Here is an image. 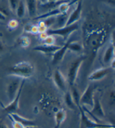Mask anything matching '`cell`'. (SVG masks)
Wrapping results in <instances>:
<instances>
[{
    "label": "cell",
    "mask_w": 115,
    "mask_h": 128,
    "mask_svg": "<svg viewBox=\"0 0 115 128\" xmlns=\"http://www.w3.org/2000/svg\"><path fill=\"white\" fill-rule=\"evenodd\" d=\"M18 26V22L16 20H11L9 22L8 26L11 29H14Z\"/></svg>",
    "instance_id": "25"
},
{
    "label": "cell",
    "mask_w": 115,
    "mask_h": 128,
    "mask_svg": "<svg viewBox=\"0 0 115 128\" xmlns=\"http://www.w3.org/2000/svg\"><path fill=\"white\" fill-rule=\"evenodd\" d=\"M70 40L67 41L65 44L62 47H61L60 49L57 50L56 52H55L54 54H53V58H52V62L54 64H56L60 62L62 60L64 56L65 55V54L67 51L68 45L69 44Z\"/></svg>",
    "instance_id": "13"
},
{
    "label": "cell",
    "mask_w": 115,
    "mask_h": 128,
    "mask_svg": "<svg viewBox=\"0 0 115 128\" xmlns=\"http://www.w3.org/2000/svg\"><path fill=\"white\" fill-rule=\"evenodd\" d=\"M0 59H1V58H0Z\"/></svg>",
    "instance_id": "32"
},
{
    "label": "cell",
    "mask_w": 115,
    "mask_h": 128,
    "mask_svg": "<svg viewBox=\"0 0 115 128\" xmlns=\"http://www.w3.org/2000/svg\"><path fill=\"white\" fill-rule=\"evenodd\" d=\"M68 50H70L71 51L74 52H79L82 50V44H80L79 42H74L72 40H70L68 45Z\"/></svg>",
    "instance_id": "22"
},
{
    "label": "cell",
    "mask_w": 115,
    "mask_h": 128,
    "mask_svg": "<svg viewBox=\"0 0 115 128\" xmlns=\"http://www.w3.org/2000/svg\"><path fill=\"white\" fill-rule=\"evenodd\" d=\"M22 41L23 42L22 43V46L24 47L28 46L29 44V39L27 37H24V38H22Z\"/></svg>",
    "instance_id": "26"
},
{
    "label": "cell",
    "mask_w": 115,
    "mask_h": 128,
    "mask_svg": "<svg viewBox=\"0 0 115 128\" xmlns=\"http://www.w3.org/2000/svg\"><path fill=\"white\" fill-rule=\"evenodd\" d=\"M22 81L20 80V78H18V79L13 80L8 84V88H7V94H8L10 102L12 101L16 96L18 91H19Z\"/></svg>",
    "instance_id": "8"
},
{
    "label": "cell",
    "mask_w": 115,
    "mask_h": 128,
    "mask_svg": "<svg viewBox=\"0 0 115 128\" xmlns=\"http://www.w3.org/2000/svg\"><path fill=\"white\" fill-rule=\"evenodd\" d=\"M95 90L96 86L92 84H89L87 86L84 93L80 97L79 103L82 106H89L91 107H93Z\"/></svg>",
    "instance_id": "6"
},
{
    "label": "cell",
    "mask_w": 115,
    "mask_h": 128,
    "mask_svg": "<svg viewBox=\"0 0 115 128\" xmlns=\"http://www.w3.org/2000/svg\"><path fill=\"white\" fill-rule=\"evenodd\" d=\"M66 118V112L64 108H61L57 110L54 115L55 122L56 125L55 126L60 127L64 120H65Z\"/></svg>",
    "instance_id": "16"
},
{
    "label": "cell",
    "mask_w": 115,
    "mask_h": 128,
    "mask_svg": "<svg viewBox=\"0 0 115 128\" xmlns=\"http://www.w3.org/2000/svg\"><path fill=\"white\" fill-rule=\"evenodd\" d=\"M78 27H79V26H78L77 22V23L71 25L70 26H65L61 28L47 29L46 33L47 35L49 36L57 35L62 36L63 37L64 40H68L69 36H70L71 33L77 30Z\"/></svg>",
    "instance_id": "5"
},
{
    "label": "cell",
    "mask_w": 115,
    "mask_h": 128,
    "mask_svg": "<svg viewBox=\"0 0 115 128\" xmlns=\"http://www.w3.org/2000/svg\"><path fill=\"white\" fill-rule=\"evenodd\" d=\"M82 11V1H78L75 10H74L69 16L66 22V26H70L71 25L77 23L80 20L81 18Z\"/></svg>",
    "instance_id": "9"
},
{
    "label": "cell",
    "mask_w": 115,
    "mask_h": 128,
    "mask_svg": "<svg viewBox=\"0 0 115 128\" xmlns=\"http://www.w3.org/2000/svg\"><path fill=\"white\" fill-rule=\"evenodd\" d=\"M86 59V57L85 56L80 57L76 59L70 65L68 73V82L69 85L72 87L75 83L80 66Z\"/></svg>",
    "instance_id": "3"
},
{
    "label": "cell",
    "mask_w": 115,
    "mask_h": 128,
    "mask_svg": "<svg viewBox=\"0 0 115 128\" xmlns=\"http://www.w3.org/2000/svg\"><path fill=\"white\" fill-rule=\"evenodd\" d=\"M0 128H8L1 119H0Z\"/></svg>",
    "instance_id": "28"
},
{
    "label": "cell",
    "mask_w": 115,
    "mask_h": 128,
    "mask_svg": "<svg viewBox=\"0 0 115 128\" xmlns=\"http://www.w3.org/2000/svg\"><path fill=\"white\" fill-rule=\"evenodd\" d=\"M65 102L66 106H67L68 108L72 110H75L76 106L75 102L74 101V100L72 98V95H71V92H69V91L65 92Z\"/></svg>",
    "instance_id": "20"
},
{
    "label": "cell",
    "mask_w": 115,
    "mask_h": 128,
    "mask_svg": "<svg viewBox=\"0 0 115 128\" xmlns=\"http://www.w3.org/2000/svg\"><path fill=\"white\" fill-rule=\"evenodd\" d=\"M2 49V44L0 43V50H1Z\"/></svg>",
    "instance_id": "29"
},
{
    "label": "cell",
    "mask_w": 115,
    "mask_h": 128,
    "mask_svg": "<svg viewBox=\"0 0 115 128\" xmlns=\"http://www.w3.org/2000/svg\"><path fill=\"white\" fill-rule=\"evenodd\" d=\"M61 46L56 45H47V44H42L39 45L33 48L34 51H39L43 52L44 54H54L57 50L61 48Z\"/></svg>",
    "instance_id": "14"
},
{
    "label": "cell",
    "mask_w": 115,
    "mask_h": 128,
    "mask_svg": "<svg viewBox=\"0 0 115 128\" xmlns=\"http://www.w3.org/2000/svg\"><path fill=\"white\" fill-rule=\"evenodd\" d=\"M28 128H38L36 126H32V127H29Z\"/></svg>",
    "instance_id": "30"
},
{
    "label": "cell",
    "mask_w": 115,
    "mask_h": 128,
    "mask_svg": "<svg viewBox=\"0 0 115 128\" xmlns=\"http://www.w3.org/2000/svg\"><path fill=\"white\" fill-rule=\"evenodd\" d=\"M25 82V79H22L21 84H20L19 91H18L16 97H15L14 99L12 100V101L10 102V104H9L8 106H6V107H4V111H5L6 113H8V115L10 114L16 113V111L18 110V109H19L20 97L22 94L23 87H24Z\"/></svg>",
    "instance_id": "7"
},
{
    "label": "cell",
    "mask_w": 115,
    "mask_h": 128,
    "mask_svg": "<svg viewBox=\"0 0 115 128\" xmlns=\"http://www.w3.org/2000/svg\"><path fill=\"white\" fill-rule=\"evenodd\" d=\"M25 9H26V5H25V1H19L15 12L18 18H22L24 16L25 13Z\"/></svg>",
    "instance_id": "21"
},
{
    "label": "cell",
    "mask_w": 115,
    "mask_h": 128,
    "mask_svg": "<svg viewBox=\"0 0 115 128\" xmlns=\"http://www.w3.org/2000/svg\"><path fill=\"white\" fill-rule=\"evenodd\" d=\"M60 127H58V126H54V128H60Z\"/></svg>",
    "instance_id": "31"
},
{
    "label": "cell",
    "mask_w": 115,
    "mask_h": 128,
    "mask_svg": "<svg viewBox=\"0 0 115 128\" xmlns=\"http://www.w3.org/2000/svg\"><path fill=\"white\" fill-rule=\"evenodd\" d=\"M54 81L59 90L66 92V80L62 72L58 69L55 70L54 74Z\"/></svg>",
    "instance_id": "11"
},
{
    "label": "cell",
    "mask_w": 115,
    "mask_h": 128,
    "mask_svg": "<svg viewBox=\"0 0 115 128\" xmlns=\"http://www.w3.org/2000/svg\"><path fill=\"white\" fill-rule=\"evenodd\" d=\"M7 14L4 11L0 10V20H4L6 18Z\"/></svg>",
    "instance_id": "27"
},
{
    "label": "cell",
    "mask_w": 115,
    "mask_h": 128,
    "mask_svg": "<svg viewBox=\"0 0 115 128\" xmlns=\"http://www.w3.org/2000/svg\"><path fill=\"white\" fill-rule=\"evenodd\" d=\"M34 68L32 64L28 61H21L11 67L9 69L10 74L19 78L26 79L32 76Z\"/></svg>",
    "instance_id": "1"
},
{
    "label": "cell",
    "mask_w": 115,
    "mask_h": 128,
    "mask_svg": "<svg viewBox=\"0 0 115 128\" xmlns=\"http://www.w3.org/2000/svg\"><path fill=\"white\" fill-rule=\"evenodd\" d=\"M19 1H9V5H10V8L13 12H15L16 8H18V4H19Z\"/></svg>",
    "instance_id": "24"
},
{
    "label": "cell",
    "mask_w": 115,
    "mask_h": 128,
    "mask_svg": "<svg viewBox=\"0 0 115 128\" xmlns=\"http://www.w3.org/2000/svg\"><path fill=\"white\" fill-rule=\"evenodd\" d=\"M80 114V128H114V125L110 124L96 122V121L90 119L86 113L82 108L81 105L78 106Z\"/></svg>",
    "instance_id": "2"
},
{
    "label": "cell",
    "mask_w": 115,
    "mask_h": 128,
    "mask_svg": "<svg viewBox=\"0 0 115 128\" xmlns=\"http://www.w3.org/2000/svg\"><path fill=\"white\" fill-rule=\"evenodd\" d=\"M44 40V44L47 45H54L55 42V39L53 36L48 35L43 40Z\"/></svg>",
    "instance_id": "23"
},
{
    "label": "cell",
    "mask_w": 115,
    "mask_h": 128,
    "mask_svg": "<svg viewBox=\"0 0 115 128\" xmlns=\"http://www.w3.org/2000/svg\"><path fill=\"white\" fill-rule=\"evenodd\" d=\"M114 47L112 44L110 45L106 50L103 57V61L105 64L111 62L112 60L114 58Z\"/></svg>",
    "instance_id": "15"
},
{
    "label": "cell",
    "mask_w": 115,
    "mask_h": 128,
    "mask_svg": "<svg viewBox=\"0 0 115 128\" xmlns=\"http://www.w3.org/2000/svg\"><path fill=\"white\" fill-rule=\"evenodd\" d=\"M8 116L10 120L14 121L15 122L19 123L24 127H32L36 126V124L34 121L25 118L22 116L19 115L17 113H13L8 114Z\"/></svg>",
    "instance_id": "10"
},
{
    "label": "cell",
    "mask_w": 115,
    "mask_h": 128,
    "mask_svg": "<svg viewBox=\"0 0 115 128\" xmlns=\"http://www.w3.org/2000/svg\"><path fill=\"white\" fill-rule=\"evenodd\" d=\"M84 111L86 113H88L93 118L94 120L96 122H99L100 118H103L105 116V114L104 110L102 108L101 104L100 98L96 96H94V102L93 106L92 107V109L90 111H88V110L84 106H82Z\"/></svg>",
    "instance_id": "4"
},
{
    "label": "cell",
    "mask_w": 115,
    "mask_h": 128,
    "mask_svg": "<svg viewBox=\"0 0 115 128\" xmlns=\"http://www.w3.org/2000/svg\"><path fill=\"white\" fill-rule=\"evenodd\" d=\"M68 19V16L67 15V14H64L57 16L56 17V22L54 23V24H56L57 26L56 29L61 28L65 26Z\"/></svg>",
    "instance_id": "19"
},
{
    "label": "cell",
    "mask_w": 115,
    "mask_h": 128,
    "mask_svg": "<svg viewBox=\"0 0 115 128\" xmlns=\"http://www.w3.org/2000/svg\"><path fill=\"white\" fill-rule=\"evenodd\" d=\"M25 5L26 8L28 11V14L30 17L33 18L35 16L36 12V8H37V4L36 1H25Z\"/></svg>",
    "instance_id": "17"
},
{
    "label": "cell",
    "mask_w": 115,
    "mask_h": 128,
    "mask_svg": "<svg viewBox=\"0 0 115 128\" xmlns=\"http://www.w3.org/2000/svg\"><path fill=\"white\" fill-rule=\"evenodd\" d=\"M112 68L111 67L100 68L92 72L88 77V79L92 81L100 80L104 78L111 72Z\"/></svg>",
    "instance_id": "12"
},
{
    "label": "cell",
    "mask_w": 115,
    "mask_h": 128,
    "mask_svg": "<svg viewBox=\"0 0 115 128\" xmlns=\"http://www.w3.org/2000/svg\"><path fill=\"white\" fill-rule=\"evenodd\" d=\"M61 13L60 11L59 10V9L57 8H54V10H50L48 12H46L44 14H42L40 16H38L37 17H35L34 18V20H40V19H47V18H51V17H54L56 16H58L59 15H61Z\"/></svg>",
    "instance_id": "18"
}]
</instances>
